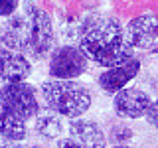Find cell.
Returning <instances> with one entry per match:
<instances>
[{
  "label": "cell",
  "instance_id": "d6986e66",
  "mask_svg": "<svg viewBox=\"0 0 158 148\" xmlns=\"http://www.w3.org/2000/svg\"><path fill=\"white\" fill-rule=\"evenodd\" d=\"M113 148H132V146H128V144H121V146H113Z\"/></svg>",
  "mask_w": 158,
  "mask_h": 148
},
{
  "label": "cell",
  "instance_id": "4fadbf2b",
  "mask_svg": "<svg viewBox=\"0 0 158 148\" xmlns=\"http://www.w3.org/2000/svg\"><path fill=\"white\" fill-rule=\"evenodd\" d=\"M28 134V126L26 121L10 115L6 111H0V136L6 140H16L22 142Z\"/></svg>",
  "mask_w": 158,
  "mask_h": 148
},
{
  "label": "cell",
  "instance_id": "7c38bea8",
  "mask_svg": "<svg viewBox=\"0 0 158 148\" xmlns=\"http://www.w3.org/2000/svg\"><path fill=\"white\" fill-rule=\"evenodd\" d=\"M34 118H36L34 128H36V132L42 138H46V140H57V138L61 136L63 122H61V117H59L56 111H52V109L40 111Z\"/></svg>",
  "mask_w": 158,
  "mask_h": 148
},
{
  "label": "cell",
  "instance_id": "5b68a950",
  "mask_svg": "<svg viewBox=\"0 0 158 148\" xmlns=\"http://www.w3.org/2000/svg\"><path fill=\"white\" fill-rule=\"evenodd\" d=\"M85 53L75 46H59L53 47L49 56V75L52 79H63V81H73L79 75H83L87 69Z\"/></svg>",
  "mask_w": 158,
  "mask_h": 148
},
{
  "label": "cell",
  "instance_id": "277c9868",
  "mask_svg": "<svg viewBox=\"0 0 158 148\" xmlns=\"http://www.w3.org/2000/svg\"><path fill=\"white\" fill-rule=\"evenodd\" d=\"M0 107L10 115L28 121L40 113L38 93L32 85L24 83H10L0 89Z\"/></svg>",
  "mask_w": 158,
  "mask_h": 148
},
{
  "label": "cell",
  "instance_id": "6da1fadb",
  "mask_svg": "<svg viewBox=\"0 0 158 148\" xmlns=\"http://www.w3.org/2000/svg\"><path fill=\"white\" fill-rule=\"evenodd\" d=\"M79 49L89 61L111 69L123 65L135 56V47L127 42L125 28L113 18H93L83 28Z\"/></svg>",
  "mask_w": 158,
  "mask_h": 148
},
{
  "label": "cell",
  "instance_id": "ba28073f",
  "mask_svg": "<svg viewBox=\"0 0 158 148\" xmlns=\"http://www.w3.org/2000/svg\"><path fill=\"white\" fill-rule=\"evenodd\" d=\"M28 42H30V24L26 16L12 14L8 22L4 24L2 34H0V43L4 49L18 53H28Z\"/></svg>",
  "mask_w": 158,
  "mask_h": 148
},
{
  "label": "cell",
  "instance_id": "ac0fdd59",
  "mask_svg": "<svg viewBox=\"0 0 158 148\" xmlns=\"http://www.w3.org/2000/svg\"><path fill=\"white\" fill-rule=\"evenodd\" d=\"M56 148H83V146H79L77 142H73L71 138H61V140L57 142V146Z\"/></svg>",
  "mask_w": 158,
  "mask_h": 148
},
{
  "label": "cell",
  "instance_id": "e0dca14e",
  "mask_svg": "<svg viewBox=\"0 0 158 148\" xmlns=\"http://www.w3.org/2000/svg\"><path fill=\"white\" fill-rule=\"evenodd\" d=\"M0 148H32V146L24 144V142H16V140H4L0 142Z\"/></svg>",
  "mask_w": 158,
  "mask_h": 148
},
{
  "label": "cell",
  "instance_id": "52a82bcc",
  "mask_svg": "<svg viewBox=\"0 0 158 148\" xmlns=\"http://www.w3.org/2000/svg\"><path fill=\"white\" fill-rule=\"evenodd\" d=\"M150 97L148 93L140 91L136 87H125L113 97V109L117 117L121 118H140L146 117L148 107H150Z\"/></svg>",
  "mask_w": 158,
  "mask_h": 148
},
{
  "label": "cell",
  "instance_id": "2e32d148",
  "mask_svg": "<svg viewBox=\"0 0 158 148\" xmlns=\"http://www.w3.org/2000/svg\"><path fill=\"white\" fill-rule=\"evenodd\" d=\"M146 121H148V125H152V126L158 130V99H156V101H152L150 107H148Z\"/></svg>",
  "mask_w": 158,
  "mask_h": 148
},
{
  "label": "cell",
  "instance_id": "3957f363",
  "mask_svg": "<svg viewBox=\"0 0 158 148\" xmlns=\"http://www.w3.org/2000/svg\"><path fill=\"white\" fill-rule=\"evenodd\" d=\"M26 18L30 24V42L26 57L30 56L34 59H42L53 51L56 32H53L52 18L46 10L36 6L34 2H26Z\"/></svg>",
  "mask_w": 158,
  "mask_h": 148
},
{
  "label": "cell",
  "instance_id": "ffe728a7",
  "mask_svg": "<svg viewBox=\"0 0 158 148\" xmlns=\"http://www.w3.org/2000/svg\"><path fill=\"white\" fill-rule=\"evenodd\" d=\"M32 148H42V146H32Z\"/></svg>",
  "mask_w": 158,
  "mask_h": 148
},
{
  "label": "cell",
  "instance_id": "7a4b0ae2",
  "mask_svg": "<svg viewBox=\"0 0 158 148\" xmlns=\"http://www.w3.org/2000/svg\"><path fill=\"white\" fill-rule=\"evenodd\" d=\"M42 95L52 111L67 118H81V115H85L93 103L89 89L75 79H48L42 83Z\"/></svg>",
  "mask_w": 158,
  "mask_h": 148
},
{
  "label": "cell",
  "instance_id": "8fae6325",
  "mask_svg": "<svg viewBox=\"0 0 158 148\" xmlns=\"http://www.w3.org/2000/svg\"><path fill=\"white\" fill-rule=\"evenodd\" d=\"M69 138L83 148H105L107 136L103 128L87 118H71L69 122Z\"/></svg>",
  "mask_w": 158,
  "mask_h": 148
},
{
  "label": "cell",
  "instance_id": "8992f818",
  "mask_svg": "<svg viewBox=\"0 0 158 148\" xmlns=\"http://www.w3.org/2000/svg\"><path fill=\"white\" fill-rule=\"evenodd\" d=\"M125 36L135 49H152L158 42V16L150 12L132 18L125 28Z\"/></svg>",
  "mask_w": 158,
  "mask_h": 148
},
{
  "label": "cell",
  "instance_id": "30bf717a",
  "mask_svg": "<svg viewBox=\"0 0 158 148\" xmlns=\"http://www.w3.org/2000/svg\"><path fill=\"white\" fill-rule=\"evenodd\" d=\"M138 71H140V61L132 57V59H128L127 63H123V65L105 69V71L99 75V87L105 93L115 95V93H118L121 89H125L128 83L138 75Z\"/></svg>",
  "mask_w": 158,
  "mask_h": 148
},
{
  "label": "cell",
  "instance_id": "9c48e42d",
  "mask_svg": "<svg viewBox=\"0 0 158 148\" xmlns=\"http://www.w3.org/2000/svg\"><path fill=\"white\" fill-rule=\"evenodd\" d=\"M32 73V63L24 53L0 47V81L4 85L24 83Z\"/></svg>",
  "mask_w": 158,
  "mask_h": 148
},
{
  "label": "cell",
  "instance_id": "9a60e30c",
  "mask_svg": "<svg viewBox=\"0 0 158 148\" xmlns=\"http://www.w3.org/2000/svg\"><path fill=\"white\" fill-rule=\"evenodd\" d=\"M20 0H0V16H12Z\"/></svg>",
  "mask_w": 158,
  "mask_h": 148
},
{
  "label": "cell",
  "instance_id": "5bb4252c",
  "mask_svg": "<svg viewBox=\"0 0 158 148\" xmlns=\"http://www.w3.org/2000/svg\"><path fill=\"white\" fill-rule=\"evenodd\" d=\"M131 138H132V130L121 122V125H115L111 128V132L107 136V142H113V146H121V144H127Z\"/></svg>",
  "mask_w": 158,
  "mask_h": 148
}]
</instances>
